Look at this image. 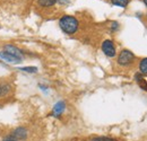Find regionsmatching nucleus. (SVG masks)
Instances as JSON below:
<instances>
[{
    "label": "nucleus",
    "instance_id": "obj_10",
    "mask_svg": "<svg viewBox=\"0 0 147 141\" xmlns=\"http://www.w3.org/2000/svg\"><path fill=\"white\" fill-rule=\"evenodd\" d=\"M55 2H57V0H37V3H38V6H41V7H52V6H55Z\"/></svg>",
    "mask_w": 147,
    "mask_h": 141
},
{
    "label": "nucleus",
    "instance_id": "obj_1",
    "mask_svg": "<svg viewBox=\"0 0 147 141\" xmlns=\"http://www.w3.org/2000/svg\"><path fill=\"white\" fill-rule=\"evenodd\" d=\"M59 26L60 28L68 35H73L77 32L78 30V26H79V23L77 20V18L74 17V16H69V15H66L63 17L60 18L59 20Z\"/></svg>",
    "mask_w": 147,
    "mask_h": 141
},
{
    "label": "nucleus",
    "instance_id": "obj_15",
    "mask_svg": "<svg viewBox=\"0 0 147 141\" xmlns=\"http://www.w3.org/2000/svg\"><path fill=\"white\" fill-rule=\"evenodd\" d=\"M2 141H18V140H16L11 134H9V136H6V137L2 139Z\"/></svg>",
    "mask_w": 147,
    "mask_h": 141
},
{
    "label": "nucleus",
    "instance_id": "obj_3",
    "mask_svg": "<svg viewBox=\"0 0 147 141\" xmlns=\"http://www.w3.org/2000/svg\"><path fill=\"white\" fill-rule=\"evenodd\" d=\"M102 51L103 53L108 56V58H113L115 56L117 51H115V46L113 44V42L111 40H105L102 43Z\"/></svg>",
    "mask_w": 147,
    "mask_h": 141
},
{
    "label": "nucleus",
    "instance_id": "obj_5",
    "mask_svg": "<svg viewBox=\"0 0 147 141\" xmlns=\"http://www.w3.org/2000/svg\"><path fill=\"white\" fill-rule=\"evenodd\" d=\"M3 51H6L7 53H9V54L14 55L15 58H17V59H20V60H23V58H24L23 51H22L20 49H18L17 46H15V45H11V44L5 45V48H3Z\"/></svg>",
    "mask_w": 147,
    "mask_h": 141
},
{
    "label": "nucleus",
    "instance_id": "obj_12",
    "mask_svg": "<svg viewBox=\"0 0 147 141\" xmlns=\"http://www.w3.org/2000/svg\"><path fill=\"white\" fill-rule=\"evenodd\" d=\"M111 2H112L114 6H119V7L126 8V7L128 6L129 0H111Z\"/></svg>",
    "mask_w": 147,
    "mask_h": 141
},
{
    "label": "nucleus",
    "instance_id": "obj_2",
    "mask_svg": "<svg viewBox=\"0 0 147 141\" xmlns=\"http://www.w3.org/2000/svg\"><path fill=\"white\" fill-rule=\"evenodd\" d=\"M134 60H135V54L129 50H126V49L122 50L118 55V63L122 67L131 64L134 62Z\"/></svg>",
    "mask_w": 147,
    "mask_h": 141
},
{
    "label": "nucleus",
    "instance_id": "obj_18",
    "mask_svg": "<svg viewBox=\"0 0 147 141\" xmlns=\"http://www.w3.org/2000/svg\"><path fill=\"white\" fill-rule=\"evenodd\" d=\"M144 2H145V5L147 6V0H144Z\"/></svg>",
    "mask_w": 147,
    "mask_h": 141
},
{
    "label": "nucleus",
    "instance_id": "obj_6",
    "mask_svg": "<svg viewBox=\"0 0 147 141\" xmlns=\"http://www.w3.org/2000/svg\"><path fill=\"white\" fill-rule=\"evenodd\" d=\"M65 109H66V103H65L63 101H59V102L55 103V105L53 106V109H52V112H51V116L59 119V117L62 115V113L65 112Z\"/></svg>",
    "mask_w": 147,
    "mask_h": 141
},
{
    "label": "nucleus",
    "instance_id": "obj_16",
    "mask_svg": "<svg viewBox=\"0 0 147 141\" xmlns=\"http://www.w3.org/2000/svg\"><path fill=\"white\" fill-rule=\"evenodd\" d=\"M118 28H119V24H118V23H115V21H113V23H112V25H111V30L114 32V31H117Z\"/></svg>",
    "mask_w": 147,
    "mask_h": 141
},
{
    "label": "nucleus",
    "instance_id": "obj_17",
    "mask_svg": "<svg viewBox=\"0 0 147 141\" xmlns=\"http://www.w3.org/2000/svg\"><path fill=\"white\" fill-rule=\"evenodd\" d=\"M57 1H59L60 3H68V2H69L68 0H57Z\"/></svg>",
    "mask_w": 147,
    "mask_h": 141
},
{
    "label": "nucleus",
    "instance_id": "obj_8",
    "mask_svg": "<svg viewBox=\"0 0 147 141\" xmlns=\"http://www.w3.org/2000/svg\"><path fill=\"white\" fill-rule=\"evenodd\" d=\"M11 90V85L7 81H0V98L7 96Z\"/></svg>",
    "mask_w": 147,
    "mask_h": 141
},
{
    "label": "nucleus",
    "instance_id": "obj_9",
    "mask_svg": "<svg viewBox=\"0 0 147 141\" xmlns=\"http://www.w3.org/2000/svg\"><path fill=\"white\" fill-rule=\"evenodd\" d=\"M135 80L138 83V85L140 86V88L144 89V90H146V91H147V83H146V80L143 78V75H142L140 72L135 75Z\"/></svg>",
    "mask_w": 147,
    "mask_h": 141
},
{
    "label": "nucleus",
    "instance_id": "obj_11",
    "mask_svg": "<svg viewBox=\"0 0 147 141\" xmlns=\"http://www.w3.org/2000/svg\"><path fill=\"white\" fill-rule=\"evenodd\" d=\"M139 70L142 75H147V58H144L139 63Z\"/></svg>",
    "mask_w": 147,
    "mask_h": 141
},
{
    "label": "nucleus",
    "instance_id": "obj_13",
    "mask_svg": "<svg viewBox=\"0 0 147 141\" xmlns=\"http://www.w3.org/2000/svg\"><path fill=\"white\" fill-rule=\"evenodd\" d=\"M20 71H24V72H28V73H36L37 68L36 67H22L19 68Z\"/></svg>",
    "mask_w": 147,
    "mask_h": 141
},
{
    "label": "nucleus",
    "instance_id": "obj_4",
    "mask_svg": "<svg viewBox=\"0 0 147 141\" xmlns=\"http://www.w3.org/2000/svg\"><path fill=\"white\" fill-rule=\"evenodd\" d=\"M11 136H13L16 140L25 141L27 139V137H28V131H27V129L24 128V126H18V128H16V129L13 130Z\"/></svg>",
    "mask_w": 147,
    "mask_h": 141
},
{
    "label": "nucleus",
    "instance_id": "obj_7",
    "mask_svg": "<svg viewBox=\"0 0 147 141\" xmlns=\"http://www.w3.org/2000/svg\"><path fill=\"white\" fill-rule=\"evenodd\" d=\"M0 60L3 61V62H6V63H10V64H16V63L22 62L20 59L15 58L14 55L7 53L6 51H0Z\"/></svg>",
    "mask_w": 147,
    "mask_h": 141
},
{
    "label": "nucleus",
    "instance_id": "obj_14",
    "mask_svg": "<svg viewBox=\"0 0 147 141\" xmlns=\"http://www.w3.org/2000/svg\"><path fill=\"white\" fill-rule=\"evenodd\" d=\"M91 141H117L113 138H110V137H95L91 139Z\"/></svg>",
    "mask_w": 147,
    "mask_h": 141
}]
</instances>
